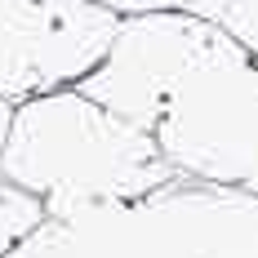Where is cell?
<instances>
[{"label":"cell","mask_w":258,"mask_h":258,"mask_svg":"<svg viewBox=\"0 0 258 258\" xmlns=\"http://www.w3.org/2000/svg\"><path fill=\"white\" fill-rule=\"evenodd\" d=\"M5 258H258V196L174 178L143 201L45 218Z\"/></svg>","instance_id":"cell-2"},{"label":"cell","mask_w":258,"mask_h":258,"mask_svg":"<svg viewBox=\"0 0 258 258\" xmlns=\"http://www.w3.org/2000/svg\"><path fill=\"white\" fill-rule=\"evenodd\" d=\"M45 218H49V214H45V205H40L31 191L14 187L9 178H0V258L9 254V249H18Z\"/></svg>","instance_id":"cell-6"},{"label":"cell","mask_w":258,"mask_h":258,"mask_svg":"<svg viewBox=\"0 0 258 258\" xmlns=\"http://www.w3.org/2000/svg\"><path fill=\"white\" fill-rule=\"evenodd\" d=\"M152 138L182 178L258 196V62L232 40L174 94Z\"/></svg>","instance_id":"cell-3"},{"label":"cell","mask_w":258,"mask_h":258,"mask_svg":"<svg viewBox=\"0 0 258 258\" xmlns=\"http://www.w3.org/2000/svg\"><path fill=\"white\" fill-rule=\"evenodd\" d=\"M0 178L31 191L49 218H62L94 205L143 201L182 174L156 147L152 129L120 120L72 85L14 107Z\"/></svg>","instance_id":"cell-1"},{"label":"cell","mask_w":258,"mask_h":258,"mask_svg":"<svg viewBox=\"0 0 258 258\" xmlns=\"http://www.w3.org/2000/svg\"><path fill=\"white\" fill-rule=\"evenodd\" d=\"M227 45L232 36L196 14H129L76 89L129 125L156 129L174 94Z\"/></svg>","instance_id":"cell-4"},{"label":"cell","mask_w":258,"mask_h":258,"mask_svg":"<svg viewBox=\"0 0 258 258\" xmlns=\"http://www.w3.org/2000/svg\"><path fill=\"white\" fill-rule=\"evenodd\" d=\"M94 5L111 9L116 18H129V14H191L196 9V0H94Z\"/></svg>","instance_id":"cell-8"},{"label":"cell","mask_w":258,"mask_h":258,"mask_svg":"<svg viewBox=\"0 0 258 258\" xmlns=\"http://www.w3.org/2000/svg\"><path fill=\"white\" fill-rule=\"evenodd\" d=\"M9 120H14V103L0 98V152H5V138H9Z\"/></svg>","instance_id":"cell-9"},{"label":"cell","mask_w":258,"mask_h":258,"mask_svg":"<svg viewBox=\"0 0 258 258\" xmlns=\"http://www.w3.org/2000/svg\"><path fill=\"white\" fill-rule=\"evenodd\" d=\"M120 18L94 0H0V98L72 89L98 67Z\"/></svg>","instance_id":"cell-5"},{"label":"cell","mask_w":258,"mask_h":258,"mask_svg":"<svg viewBox=\"0 0 258 258\" xmlns=\"http://www.w3.org/2000/svg\"><path fill=\"white\" fill-rule=\"evenodd\" d=\"M196 18H209L218 31H227L240 49L258 62V0H196Z\"/></svg>","instance_id":"cell-7"}]
</instances>
